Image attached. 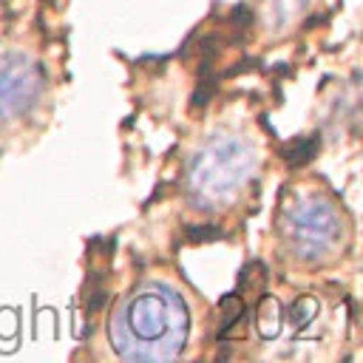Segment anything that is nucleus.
Returning a JSON list of instances; mask_svg holds the SVG:
<instances>
[{
	"label": "nucleus",
	"mask_w": 363,
	"mask_h": 363,
	"mask_svg": "<svg viewBox=\"0 0 363 363\" xmlns=\"http://www.w3.org/2000/svg\"><path fill=\"white\" fill-rule=\"evenodd\" d=\"M190 318L182 295L164 284H142L111 318V343L125 360H170L187 340Z\"/></svg>",
	"instance_id": "obj_1"
},
{
	"label": "nucleus",
	"mask_w": 363,
	"mask_h": 363,
	"mask_svg": "<svg viewBox=\"0 0 363 363\" xmlns=\"http://www.w3.org/2000/svg\"><path fill=\"white\" fill-rule=\"evenodd\" d=\"M252 164V147H247L241 139L218 136L207 142L193 156L187 170V184L196 207H218L221 201L233 199L250 176Z\"/></svg>",
	"instance_id": "obj_2"
},
{
	"label": "nucleus",
	"mask_w": 363,
	"mask_h": 363,
	"mask_svg": "<svg viewBox=\"0 0 363 363\" xmlns=\"http://www.w3.org/2000/svg\"><path fill=\"white\" fill-rule=\"evenodd\" d=\"M281 233L292 255L303 261H315L323 258L337 244L340 216L323 199H301L286 210Z\"/></svg>",
	"instance_id": "obj_3"
}]
</instances>
